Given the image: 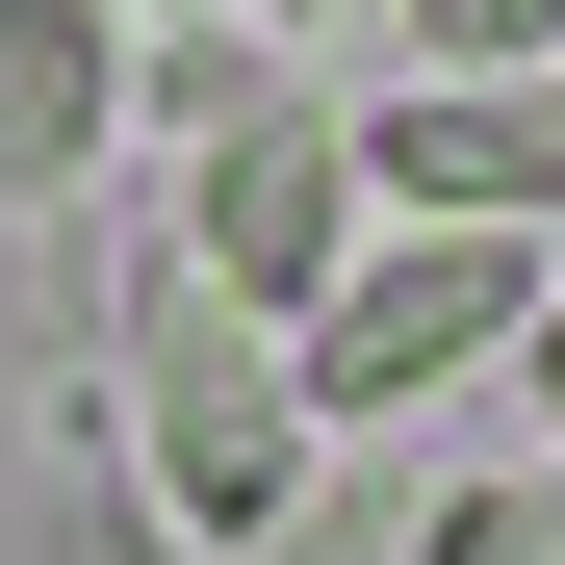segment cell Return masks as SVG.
<instances>
[{
    "label": "cell",
    "mask_w": 565,
    "mask_h": 565,
    "mask_svg": "<svg viewBox=\"0 0 565 565\" xmlns=\"http://www.w3.org/2000/svg\"><path fill=\"white\" fill-rule=\"evenodd\" d=\"M309 386H282V334L232 309V282H180V257H129V514L180 540V565H257L282 514H309Z\"/></svg>",
    "instance_id": "6da1fadb"
},
{
    "label": "cell",
    "mask_w": 565,
    "mask_h": 565,
    "mask_svg": "<svg viewBox=\"0 0 565 565\" xmlns=\"http://www.w3.org/2000/svg\"><path fill=\"white\" fill-rule=\"evenodd\" d=\"M540 232H360L334 257V309L282 334V386H309V437H360V412H437V386H489V360L540 334Z\"/></svg>",
    "instance_id": "7a4b0ae2"
},
{
    "label": "cell",
    "mask_w": 565,
    "mask_h": 565,
    "mask_svg": "<svg viewBox=\"0 0 565 565\" xmlns=\"http://www.w3.org/2000/svg\"><path fill=\"white\" fill-rule=\"evenodd\" d=\"M180 282H232L257 334H309L334 309V257H360V104H309V77H257L232 129H180V206H154Z\"/></svg>",
    "instance_id": "3957f363"
},
{
    "label": "cell",
    "mask_w": 565,
    "mask_h": 565,
    "mask_svg": "<svg viewBox=\"0 0 565 565\" xmlns=\"http://www.w3.org/2000/svg\"><path fill=\"white\" fill-rule=\"evenodd\" d=\"M360 232H565V77H386Z\"/></svg>",
    "instance_id": "277c9868"
},
{
    "label": "cell",
    "mask_w": 565,
    "mask_h": 565,
    "mask_svg": "<svg viewBox=\"0 0 565 565\" xmlns=\"http://www.w3.org/2000/svg\"><path fill=\"white\" fill-rule=\"evenodd\" d=\"M129 154V26L104 0H0V206H77Z\"/></svg>",
    "instance_id": "5b68a950"
},
{
    "label": "cell",
    "mask_w": 565,
    "mask_h": 565,
    "mask_svg": "<svg viewBox=\"0 0 565 565\" xmlns=\"http://www.w3.org/2000/svg\"><path fill=\"white\" fill-rule=\"evenodd\" d=\"M412 77H565V0H386Z\"/></svg>",
    "instance_id": "8992f818"
},
{
    "label": "cell",
    "mask_w": 565,
    "mask_h": 565,
    "mask_svg": "<svg viewBox=\"0 0 565 565\" xmlns=\"http://www.w3.org/2000/svg\"><path fill=\"white\" fill-rule=\"evenodd\" d=\"M437 565H565V489H462V514H437Z\"/></svg>",
    "instance_id": "52a82bcc"
},
{
    "label": "cell",
    "mask_w": 565,
    "mask_h": 565,
    "mask_svg": "<svg viewBox=\"0 0 565 565\" xmlns=\"http://www.w3.org/2000/svg\"><path fill=\"white\" fill-rule=\"evenodd\" d=\"M104 26H129V52H154V26H232V52H257V26H334V0H104Z\"/></svg>",
    "instance_id": "ba28073f"
},
{
    "label": "cell",
    "mask_w": 565,
    "mask_h": 565,
    "mask_svg": "<svg viewBox=\"0 0 565 565\" xmlns=\"http://www.w3.org/2000/svg\"><path fill=\"white\" fill-rule=\"evenodd\" d=\"M514 386H540V412H565V282H540V334H514Z\"/></svg>",
    "instance_id": "9c48e42d"
}]
</instances>
